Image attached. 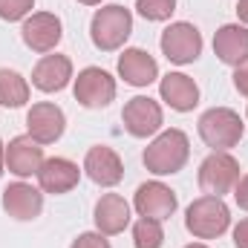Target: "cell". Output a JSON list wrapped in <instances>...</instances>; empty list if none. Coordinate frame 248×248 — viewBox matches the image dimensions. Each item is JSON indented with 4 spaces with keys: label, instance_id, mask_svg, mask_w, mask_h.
Instances as JSON below:
<instances>
[{
    "label": "cell",
    "instance_id": "cell-23",
    "mask_svg": "<svg viewBox=\"0 0 248 248\" xmlns=\"http://www.w3.org/2000/svg\"><path fill=\"white\" fill-rule=\"evenodd\" d=\"M136 12L144 20L162 23V20H170V15L176 12V0H136Z\"/></svg>",
    "mask_w": 248,
    "mask_h": 248
},
{
    "label": "cell",
    "instance_id": "cell-10",
    "mask_svg": "<svg viewBox=\"0 0 248 248\" xmlns=\"http://www.w3.org/2000/svg\"><path fill=\"white\" fill-rule=\"evenodd\" d=\"M133 208H136L139 217L165 222V219H170L176 214L179 199L165 182H144V185H139L136 196H133Z\"/></svg>",
    "mask_w": 248,
    "mask_h": 248
},
{
    "label": "cell",
    "instance_id": "cell-1",
    "mask_svg": "<svg viewBox=\"0 0 248 248\" xmlns=\"http://www.w3.org/2000/svg\"><path fill=\"white\" fill-rule=\"evenodd\" d=\"M190 159V141L182 130L170 127V130H162L147 147H144V168L156 176H170V173H179Z\"/></svg>",
    "mask_w": 248,
    "mask_h": 248
},
{
    "label": "cell",
    "instance_id": "cell-32",
    "mask_svg": "<svg viewBox=\"0 0 248 248\" xmlns=\"http://www.w3.org/2000/svg\"><path fill=\"white\" fill-rule=\"evenodd\" d=\"M185 248H208L205 243H190V246H185Z\"/></svg>",
    "mask_w": 248,
    "mask_h": 248
},
{
    "label": "cell",
    "instance_id": "cell-29",
    "mask_svg": "<svg viewBox=\"0 0 248 248\" xmlns=\"http://www.w3.org/2000/svg\"><path fill=\"white\" fill-rule=\"evenodd\" d=\"M237 17L243 26H248V0H237Z\"/></svg>",
    "mask_w": 248,
    "mask_h": 248
},
{
    "label": "cell",
    "instance_id": "cell-13",
    "mask_svg": "<svg viewBox=\"0 0 248 248\" xmlns=\"http://www.w3.org/2000/svg\"><path fill=\"white\" fill-rule=\"evenodd\" d=\"M84 173L101 187H116L124 179V165H122V156L107 147V144H95L87 150L84 156Z\"/></svg>",
    "mask_w": 248,
    "mask_h": 248
},
{
    "label": "cell",
    "instance_id": "cell-7",
    "mask_svg": "<svg viewBox=\"0 0 248 248\" xmlns=\"http://www.w3.org/2000/svg\"><path fill=\"white\" fill-rule=\"evenodd\" d=\"M162 55L168 58L170 63H193L199 55H202V35L193 23H185V20H176L170 23L165 32H162Z\"/></svg>",
    "mask_w": 248,
    "mask_h": 248
},
{
    "label": "cell",
    "instance_id": "cell-28",
    "mask_svg": "<svg viewBox=\"0 0 248 248\" xmlns=\"http://www.w3.org/2000/svg\"><path fill=\"white\" fill-rule=\"evenodd\" d=\"M234 246L237 248H248V217L234 225Z\"/></svg>",
    "mask_w": 248,
    "mask_h": 248
},
{
    "label": "cell",
    "instance_id": "cell-4",
    "mask_svg": "<svg viewBox=\"0 0 248 248\" xmlns=\"http://www.w3.org/2000/svg\"><path fill=\"white\" fill-rule=\"evenodd\" d=\"M243 133H246V124L240 119V113L231 110V107H211L199 119V139L211 150H231V147H237Z\"/></svg>",
    "mask_w": 248,
    "mask_h": 248
},
{
    "label": "cell",
    "instance_id": "cell-20",
    "mask_svg": "<svg viewBox=\"0 0 248 248\" xmlns=\"http://www.w3.org/2000/svg\"><path fill=\"white\" fill-rule=\"evenodd\" d=\"M214 52L225 66H240L248 58V26L225 23L214 35Z\"/></svg>",
    "mask_w": 248,
    "mask_h": 248
},
{
    "label": "cell",
    "instance_id": "cell-9",
    "mask_svg": "<svg viewBox=\"0 0 248 248\" xmlns=\"http://www.w3.org/2000/svg\"><path fill=\"white\" fill-rule=\"evenodd\" d=\"M20 38H23V44H26L32 52H52L63 38L61 17L52 15V12H32V15L23 20Z\"/></svg>",
    "mask_w": 248,
    "mask_h": 248
},
{
    "label": "cell",
    "instance_id": "cell-22",
    "mask_svg": "<svg viewBox=\"0 0 248 248\" xmlns=\"http://www.w3.org/2000/svg\"><path fill=\"white\" fill-rule=\"evenodd\" d=\"M133 246L136 248H162L165 246L162 222H159V219L139 217V222L133 225Z\"/></svg>",
    "mask_w": 248,
    "mask_h": 248
},
{
    "label": "cell",
    "instance_id": "cell-19",
    "mask_svg": "<svg viewBox=\"0 0 248 248\" xmlns=\"http://www.w3.org/2000/svg\"><path fill=\"white\" fill-rule=\"evenodd\" d=\"M93 219H95L98 234H104V237L122 234L124 228L130 225V205H127V199L119 196V193H104L95 202Z\"/></svg>",
    "mask_w": 248,
    "mask_h": 248
},
{
    "label": "cell",
    "instance_id": "cell-11",
    "mask_svg": "<svg viewBox=\"0 0 248 248\" xmlns=\"http://www.w3.org/2000/svg\"><path fill=\"white\" fill-rule=\"evenodd\" d=\"M63 130H66V116L52 101L32 104V110L26 113V133L38 144H55L63 136Z\"/></svg>",
    "mask_w": 248,
    "mask_h": 248
},
{
    "label": "cell",
    "instance_id": "cell-15",
    "mask_svg": "<svg viewBox=\"0 0 248 248\" xmlns=\"http://www.w3.org/2000/svg\"><path fill=\"white\" fill-rule=\"evenodd\" d=\"M159 95L176 113H190L199 104V87H196V81L190 75H185V72H168L159 81Z\"/></svg>",
    "mask_w": 248,
    "mask_h": 248
},
{
    "label": "cell",
    "instance_id": "cell-17",
    "mask_svg": "<svg viewBox=\"0 0 248 248\" xmlns=\"http://www.w3.org/2000/svg\"><path fill=\"white\" fill-rule=\"evenodd\" d=\"M119 75L130 87H150L159 78V63L150 52H144L139 46H130L119 58Z\"/></svg>",
    "mask_w": 248,
    "mask_h": 248
},
{
    "label": "cell",
    "instance_id": "cell-30",
    "mask_svg": "<svg viewBox=\"0 0 248 248\" xmlns=\"http://www.w3.org/2000/svg\"><path fill=\"white\" fill-rule=\"evenodd\" d=\"M3 168H6V144L0 141V176H3Z\"/></svg>",
    "mask_w": 248,
    "mask_h": 248
},
{
    "label": "cell",
    "instance_id": "cell-3",
    "mask_svg": "<svg viewBox=\"0 0 248 248\" xmlns=\"http://www.w3.org/2000/svg\"><path fill=\"white\" fill-rule=\"evenodd\" d=\"M130 32H133V15H130V9H124L119 3L101 6L90 20V38L101 52L122 49Z\"/></svg>",
    "mask_w": 248,
    "mask_h": 248
},
{
    "label": "cell",
    "instance_id": "cell-5",
    "mask_svg": "<svg viewBox=\"0 0 248 248\" xmlns=\"http://www.w3.org/2000/svg\"><path fill=\"white\" fill-rule=\"evenodd\" d=\"M240 182V162L228 150H214L199 165V187L208 196H225Z\"/></svg>",
    "mask_w": 248,
    "mask_h": 248
},
{
    "label": "cell",
    "instance_id": "cell-25",
    "mask_svg": "<svg viewBox=\"0 0 248 248\" xmlns=\"http://www.w3.org/2000/svg\"><path fill=\"white\" fill-rule=\"evenodd\" d=\"M69 248H113V246H110V240H107L104 234H98V231H84V234H78V237L72 240Z\"/></svg>",
    "mask_w": 248,
    "mask_h": 248
},
{
    "label": "cell",
    "instance_id": "cell-27",
    "mask_svg": "<svg viewBox=\"0 0 248 248\" xmlns=\"http://www.w3.org/2000/svg\"><path fill=\"white\" fill-rule=\"evenodd\" d=\"M234 199H237V205H240L243 211H248V173L240 176V182L234 187Z\"/></svg>",
    "mask_w": 248,
    "mask_h": 248
},
{
    "label": "cell",
    "instance_id": "cell-6",
    "mask_svg": "<svg viewBox=\"0 0 248 248\" xmlns=\"http://www.w3.org/2000/svg\"><path fill=\"white\" fill-rule=\"evenodd\" d=\"M75 101L87 110H101L116 98V78L101 66H87L75 78Z\"/></svg>",
    "mask_w": 248,
    "mask_h": 248
},
{
    "label": "cell",
    "instance_id": "cell-33",
    "mask_svg": "<svg viewBox=\"0 0 248 248\" xmlns=\"http://www.w3.org/2000/svg\"><path fill=\"white\" fill-rule=\"evenodd\" d=\"M246 119H248V110H246Z\"/></svg>",
    "mask_w": 248,
    "mask_h": 248
},
{
    "label": "cell",
    "instance_id": "cell-18",
    "mask_svg": "<svg viewBox=\"0 0 248 248\" xmlns=\"http://www.w3.org/2000/svg\"><path fill=\"white\" fill-rule=\"evenodd\" d=\"M72 81V61L66 55H44L32 69V87L41 93H61Z\"/></svg>",
    "mask_w": 248,
    "mask_h": 248
},
{
    "label": "cell",
    "instance_id": "cell-8",
    "mask_svg": "<svg viewBox=\"0 0 248 248\" xmlns=\"http://www.w3.org/2000/svg\"><path fill=\"white\" fill-rule=\"evenodd\" d=\"M122 122L124 130L136 139H147V136H156L165 124V116H162V104L153 101L150 95H136L124 104L122 110Z\"/></svg>",
    "mask_w": 248,
    "mask_h": 248
},
{
    "label": "cell",
    "instance_id": "cell-21",
    "mask_svg": "<svg viewBox=\"0 0 248 248\" xmlns=\"http://www.w3.org/2000/svg\"><path fill=\"white\" fill-rule=\"evenodd\" d=\"M26 101H29V81L15 69H0V104L17 110Z\"/></svg>",
    "mask_w": 248,
    "mask_h": 248
},
{
    "label": "cell",
    "instance_id": "cell-16",
    "mask_svg": "<svg viewBox=\"0 0 248 248\" xmlns=\"http://www.w3.org/2000/svg\"><path fill=\"white\" fill-rule=\"evenodd\" d=\"M78 179H81L78 165L72 159H63V156L46 159L38 170V185L44 193H69L78 185Z\"/></svg>",
    "mask_w": 248,
    "mask_h": 248
},
{
    "label": "cell",
    "instance_id": "cell-31",
    "mask_svg": "<svg viewBox=\"0 0 248 248\" xmlns=\"http://www.w3.org/2000/svg\"><path fill=\"white\" fill-rule=\"evenodd\" d=\"M78 3H84V6H98L101 0H78Z\"/></svg>",
    "mask_w": 248,
    "mask_h": 248
},
{
    "label": "cell",
    "instance_id": "cell-26",
    "mask_svg": "<svg viewBox=\"0 0 248 248\" xmlns=\"http://www.w3.org/2000/svg\"><path fill=\"white\" fill-rule=\"evenodd\" d=\"M234 87H237V93H243L248 98V58L240 66H234Z\"/></svg>",
    "mask_w": 248,
    "mask_h": 248
},
{
    "label": "cell",
    "instance_id": "cell-2",
    "mask_svg": "<svg viewBox=\"0 0 248 248\" xmlns=\"http://www.w3.org/2000/svg\"><path fill=\"white\" fill-rule=\"evenodd\" d=\"M231 225V208L222 202V196H199L187 205L185 228L196 240H217Z\"/></svg>",
    "mask_w": 248,
    "mask_h": 248
},
{
    "label": "cell",
    "instance_id": "cell-14",
    "mask_svg": "<svg viewBox=\"0 0 248 248\" xmlns=\"http://www.w3.org/2000/svg\"><path fill=\"white\" fill-rule=\"evenodd\" d=\"M3 211L17 222H32L44 211V190L32 187L29 182H12L3 190Z\"/></svg>",
    "mask_w": 248,
    "mask_h": 248
},
{
    "label": "cell",
    "instance_id": "cell-12",
    "mask_svg": "<svg viewBox=\"0 0 248 248\" xmlns=\"http://www.w3.org/2000/svg\"><path fill=\"white\" fill-rule=\"evenodd\" d=\"M44 162H46L44 159V144H38L29 133L26 136H15L6 144V168H9V173H15L20 179L38 176Z\"/></svg>",
    "mask_w": 248,
    "mask_h": 248
},
{
    "label": "cell",
    "instance_id": "cell-24",
    "mask_svg": "<svg viewBox=\"0 0 248 248\" xmlns=\"http://www.w3.org/2000/svg\"><path fill=\"white\" fill-rule=\"evenodd\" d=\"M35 9V0H0V17L3 20H23Z\"/></svg>",
    "mask_w": 248,
    "mask_h": 248
}]
</instances>
